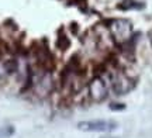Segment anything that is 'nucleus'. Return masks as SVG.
Returning <instances> with one entry per match:
<instances>
[{"mask_svg":"<svg viewBox=\"0 0 152 138\" xmlns=\"http://www.w3.org/2000/svg\"><path fill=\"white\" fill-rule=\"evenodd\" d=\"M86 92H87V97L89 99L100 103V101L107 99L109 92H110V85L103 75H99L97 73L86 85Z\"/></svg>","mask_w":152,"mask_h":138,"instance_id":"obj_2","label":"nucleus"},{"mask_svg":"<svg viewBox=\"0 0 152 138\" xmlns=\"http://www.w3.org/2000/svg\"><path fill=\"white\" fill-rule=\"evenodd\" d=\"M31 85L34 88V92L39 96V97H47L52 93L55 88L54 77L49 69L39 66L38 71H35L31 76Z\"/></svg>","mask_w":152,"mask_h":138,"instance_id":"obj_1","label":"nucleus"},{"mask_svg":"<svg viewBox=\"0 0 152 138\" xmlns=\"http://www.w3.org/2000/svg\"><path fill=\"white\" fill-rule=\"evenodd\" d=\"M109 33L117 44H125L132 37V24L125 18H115L109 24Z\"/></svg>","mask_w":152,"mask_h":138,"instance_id":"obj_3","label":"nucleus"},{"mask_svg":"<svg viewBox=\"0 0 152 138\" xmlns=\"http://www.w3.org/2000/svg\"><path fill=\"white\" fill-rule=\"evenodd\" d=\"M110 110L123 111V110H125V104H123V103H110Z\"/></svg>","mask_w":152,"mask_h":138,"instance_id":"obj_6","label":"nucleus"},{"mask_svg":"<svg viewBox=\"0 0 152 138\" xmlns=\"http://www.w3.org/2000/svg\"><path fill=\"white\" fill-rule=\"evenodd\" d=\"M117 123L111 120H87L77 123V130L83 133H110L117 128Z\"/></svg>","mask_w":152,"mask_h":138,"instance_id":"obj_4","label":"nucleus"},{"mask_svg":"<svg viewBox=\"0 0 152 138\" xmlns=\"http://www.w3.org/2000/svg\"><path fill=\"white\" fill-rule=\"evenodd\" d=\"M14 133V127L13 126H6V127H1L0 128V138H7L13 135Z\"/></svg>","mask_w":152,"mask_h":138,"instance_id":"obj_5","label":"nucleus"}]
</instances>
